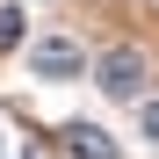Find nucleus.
I'll use <instances>...</instances> for the list:
<instances>
[{
  "label": "nucleus",
  "mask_w": 159,
  "mask_h": 159,
  "mask_svg": "<svg viewBox=\"0 0 159 159\" xmlns=\"http://www.w3.org/2000/svg\"><path fill=\"white\" fill-rule=\"evenodd\" d=\"M29 72L36 80H80V72H87V51H80L72 36H43L29 51Z\"/></svg>",
  "instance_id": "obj_1"
},
{
  "label": "nucleus",
  "mask_w": 159,
  "mask_h": 159,
  "mask_svg": "<svg viewBox=\"0 0 159 159\" xmlns=\"http://www.w3.org/2000/svg\"><path fill=\"white\" fill-rule=\"evenodd\" d=\"M94 80H101V94H116V101H138V80H145V58L130 43H116L109 58L94 65Z\"/></svg>",
  "instance_id": "obj_2"
},
{
  "label": "nucleus",
  "mask_w": 159,
  "mask_h": 159,
  "mask_svg": "<svg viewBox=\"0 0 159 159\" xmlns=\"http://www.w3.org/2000/svg\"><path fill=\"white\" fill-rule=\"evenodd\" d=\"M65 152L72 159H116V145H109L101 123H65Z\"/></svg>",
  "instance_id": "obj_3"
},
{
  "label": "nucleus",
  "mask_w": 159,
  "mask_h": 159,
  "mask_svg": "<svg viewBox=\"0 0 159 159\" xmlns=\"http://www.w3.org/2000/svg\"><path fill=\"white\" fill-rule=\"evenodd\" d=\"M22 43V7H0V51Z\"/></svg>",
  "instance_id": "obj_4"
},
{
  "label": "nucleus",
  "mask_w": 159,
  "mask_h": 159,
  "mask_svg": "<svg viewBox=\"0 0 159 159\" xmlns=\"http://www.w3.org/2000/svg\"><path fill=\"white\" fill-rule=\"evenodd\" d=\"M138 130H145V138L159 145V101H145V116H138Z\"/></svg>",
  "instance_id": "obj_5"
}]
</instances>
